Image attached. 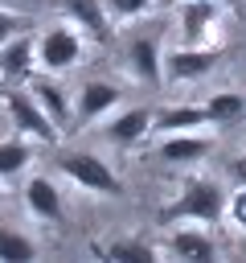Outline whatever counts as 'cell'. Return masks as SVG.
<instances>
[{"instance_id":"23","label":"cell","mask_w":246,"mask_h":263,"mask_svg":"<svg viewBox=\"0 0 246 263\" xmlns=\"http://www.w3.org/2000/svg\"><path fill=\"white\" fill-rule=\"evenodd\" d=\"M225 214H230V222H234L238 230H246V185H238V193H230Z\"/></svg>"},{"instance_id":"17","label":"cell","mask_w":246,"mask_h":263,"mask_svg":"<svg viewBox=\"0 0 246 263\" xmlns=\"http://www.w3.org/2000/svg\"><path fill=\"white\" fill-rule=\"evenodd\" d=\"M94 255L115 259V263H152L156 247L148 238H111V242H94Z\"/></svg>"},{"instance_id":"20","label":"cell","mask_w":246,"mask_h":263,"mask_svg":"<svg viewBox=\"0 0 246 263\" xmlns=\"http://www.w3.org/2000/svg\"><path fill=\"white\" fill-rule=\"evenodd\" d=\"M29 160H33V148H29V140H25L20 132H16L12 140L0 144V177H16V173H25Z\"/></svg>"},{"instance_id":"25","label":"cell","mask_w":246,"mask_h":263,"mask_svg":"<svg viewBox=\"0 0 246 263\" xmlns=\"http://www.w3.org/2000/svg\"><path fill=\"white\" fill-rule=\"evenodd\" d=\"M217 4H225V8L238 12V16H246V0H217Z\"/></svg>"},{"instance_id":"19","label":"cell","mask_w":246,"mask_h":263,"mask_svg":"<svg viewBox=\"0 0 246 263\" xmlns=\"http://www.w3.org/2000/svg\"><path fill=\"white\" fill-rule=\"evenodd\" d=\"M29 259H37V242L16 226L0 222V263H29Z\"/></svg>"},{"instance_id":"4","label":"cell","mask_w":246,"mask_h":263,"mask_svg":"<svg viewBox=\"0 0 246 263\" xmlns=\"http://www.w3.org/2000/svg\"><path fill=\"white\" fill-rule=\"evenodd\" d=\"M221 45H176L168 58H164V74L172 82H193V78H205L217 62H221Z\"/></svg>"},{"instance_id":"18","label":"cell","mask_w":246,"mask_h":263,"mask_svg":"<svg viewBox=\"0 0 246 263\" xmlns=\"http://www.w3.org/2000/svg\"><path fill=\"white\" fill-rule=\"evenodd\" d=\"M205 111H209V123H217V127H238V123L246 119V95H238V90H217V95L205 99Z\"/></svg>"},{"instance_id":"7","label":"cell","mask_w":246,"mask_h":263,"mask_svg":"<svg viewBox=\"0 0 246 263\" xmlns=\"http://www.w3.org/2000/svg\"><path fill=\"white\" fill-rule=\"evenodd\" d=\"M127 62H131V74L148 86H160L164 78V53H160V37L156 33H135L127 41Z\"/></svg>"},{"instance_id":"12","label":"cell","mask_w":246,"mask_h":263,"mask_svg":"<svg viewBox=\"0 0 246 263\" xmlns=\"http://www.w3.org/2000/svg\"><path fill=\"white\" fill-rule=\"evenodd\" d=\"M152 119H156V111L131 107V111H123V115H115V119L107 123V140H111L115 148H131L135 140H144V136L152 132Z\"/></svg>"},{"instance_id":"8","label":"cell","mask_w":246,"mask_h":263,"mask_svg":"<svg viewBox=\"0 0 246 263\" xmlns=\"http://www.w3.org/2000/svg\"><path fill=\"white\" fill-rule=\"evenodd\" d=\"M57 8L98 45L111 41V16H107V4L102 0H57Z\"/></svg>"},{"instance_id":"9","label":"cell","mask_w":246,"mask_h":263,"mask_svg":"<svg viewBox=\"0 0 246 263\" xmlns=\"http://www.w3.org/2000/svg\"><path fill=\"white\" fill-rule=\"evenodd\" d=\"M119 99H123V95H119V86H115V82H102V78L82 82L78 103H74V119H78V123H94L98 115L115 111V103H119Z\"/></svg>"},{"instance_id":"1","label":"cell","mask_w":246,"mask_h":263,"mask_svg":"<svg viewBox=\"0 0 246 263\" xmlns=\"http://www.w3.org/2000/svg\"><path fill=\"white\" fill-rule=\"evenodd\" d=\"M225 205H230V201H225V193H221L217 181L193 177V181L180 189V197L160 210V226H172V222H201V226H213V222L225 214Z\"/></svg>"},{"instance_id":"24","label":"cell","mask_w":246,"mask_h":263,"mask_svg":"<svg viewBox=\"0 0 246 263\" xmlns=\"http://www.w3.org/2000/svg\"><path fill=\"white\" fill-rule=\"evenodd\" d=\"M230 177H234V185H246V152L230 156Z\"/></svg>"},{"instance_id":"11","label":"cell","mask_w":246,"mask_h":263,"mask_svg":"<svg viewBox=\"0 0 246 263\" xmlns=\"http://www.w3.org/2000/svg\"><path fill=\"white\" fill-rule=\"evenodd\" d=\"M160 160H168V164H193V160H205L209 152H213V140L209 136H193V132H172V136H164L160 140Z\"/></svg>"},{"instance_id":"21","label":"cell","mask_w":246,"mask_h":263,"mask_svg":"<svg viewBox=\"0 0 246 263\" xmlns=\"http://www.w3.org/2000/svg\"><path fill=\"white\" fill-rule=\"evenodd\" d=\"M102 4H107V16L111 21H131V16L148 12L156 0H102Z\"/></svg>"},{"instance_id":"2","label":"cell","mask_w":246,"mask_h":263,"mask_svg":"<svg viewBox=\"0 0 246 263\" xmlns=\"http://www.w3.org/2000/svg\"><path fill=\"white\" fill-rule=\"evenodd\" d=\"M57 168H61L74 185H82V189H90V193H107V197L123 193L119 173H115L102 156H94V152H61V156H57Z\"/></svg>"},{"instance_id":"3","label":"cell","mask_w":246,"mask_h":263,"mask_svg":"<svg viewBox=\"0 0 246 263\" xmlns=\"http://www.w3.org/2000/svg\"><path fill=\"white\" fill-rule=\"evenodd\" d=\"M4 111H8V119H12V127L20 132V136H33V140H45V144H57V136H61V127L41 111V103L33 99V90H4Z\"/></svg>"},{"instance_id":"15","label":"cell","mask_w":246,"mask_h":263,"mask_svg":"<svg viewBox=\"0 0 246 263\" xmlns=\"http://www.w3.org/2000/svg\"><path fill=\"white\" fill-rule=\"evenodd\" d=\"M168 255L189 259V263H205V259H217V247L205 230H176V234H168Z\"/></svg>"},{"instance_id":"14","label":"cell","mask_w":246,"mask_h":263,"mask_svg":"<svg viewBox=\"0 0 246 263\" xmlns=\"http://www.w3.org/2000/svg\"><path fill=\"white\" fill-rule=\"evenodd\" d=\"M25 201L41 222H61V197H57V185L49 177H33L25 185Z\"/></svg>"},{"instance_id":"13","label":"cell","mask_w":246,"mask_h":263,"mask_svg":"<svg viewBox=\"0 0 246 263\" xmlns=\"http://www.w3.org/2000/svg\"><path fill=\"white\" fill-rule=\"evenodd\" d=\"M29 90H33V99L41 103V111H45V115H49V119H53L61 132L74 123V107H70L66 90H61L53 78H33V86H29Z\"/></svg>"},{"instance_id":"16","label":"cell","mask_w":246,"mask_h":263,"mask_svg":"<svg viewBox=\"0 0 246 263\" xmlns=\"http://www.w3.org/2000/svg\"><path fill=\"white\" fill-rule=\"evenodd\" d=\"M201 123H209V111H205V107H164V111H156L152 132L172 136V132H193V127H201Z\"/></svg>"},{"instance_id":"5","label":"cell","mask_w":246,"mask_h":263,"mask_svg":"<svg viewBox=\"0 0 246 263\" xmlns=\"http://www.w3.org/2000/svg\"><path fill=\"white\" fill-rule=\"evenodd\" d=\"M180 45H217V0H180Z\"/></svg>"},{"instance_id":"22","label":"cell","mask_w":246,"mask_h":263,"mask_svg":"<svg viewBox=\"0 0 246 263\" xmlns=\"http://www.w3.org/2000/svg\"><path fill=\"white\" fill-rule=\"evenodd\" d=\"M29 29H33V16H16V12H4L0 8V45L12 41L16 33H29Z\"/></svg>"},{"instance_id":"10","label":"cell","mask_w":246,"mask_h":263,"mask_svg":"<svg viewBox=\"0 0 246 263\" xmlns=\"http://www.w3.org/2000/svg\"><path fill=\"white\" fill-rule=\"evenodd\" d=\"M33 66H37V41H33L29 33H16L12 41H4V45H0V74H4L8 82L29 78V74H33Z\"/></svg>"},{"instance_id":"6","label":"cell","mask_w":246,"mask_h":263,"mask_svg":"<svg viewBox=\"0 0 246 263\" xmlns=\"http://www.w3.org/2000/svg\"><path fill=\"white\" fill-rule=\"evenodd\" d=\"M78 58H82V37H78L74 29L57 25V29H45V33H41V41H37V62H41L49 74L70 70Z\"/></svg>"}]
</instances>
